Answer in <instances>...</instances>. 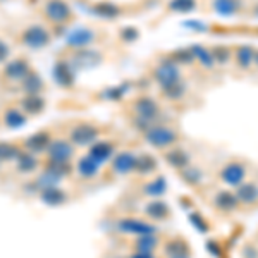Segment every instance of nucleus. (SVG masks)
Returning <instances> with one entry per match:
<instances>
[{"label": "nucleus", "mask_w": 258, "mask_h": 258, "mask_svg": "<svg viewBox=\"0 0 258 258\" xmlns=\"http://www.w3.org/2000/svg\"><path fill=\"white\" fill-rule=\"evenodd\" d=\"M100 135H102V131H100V127L97 124L78 122L69 129L66 138H68L76 148H83V147L88 148L90 145H93L95 141L100 140Z\"/></svg>", "instance_id": "nucleus-3"}, {"label": "nucleus", "mask_w": 258, "mask_h": 258, "mask_svg": "<svg viewBox=\"0 0 258 258\" xmlns=\"http://www.w3.org/2000/svg\"><path fill=\"white\" fill-rule=\"evenodd\" d=\"M255 53H256V50L253 45H246V43L236 45V47L232 48V60H234L236 68L248 71L253 66V62H255Z\"/></svg>", "instance_id": "nucleus-23"}, {"label": "nucleus", "mask_w": 258, "mask_h": 258, "mask_svg": "<svg viewBox=\"0 0 258 258\" xmlns=\"http://www.w3.org/2000/svg\"><path fill=\"white\" fill-rule=\"evenodd\" d=\"M120 40L126 41V43H133V41H136L140 38V30L135 26H124L122 30H120Z\"/></svg>", "instance_id": "nucleus-42"}, {"label": "nucleus", "mask_w": 258, "mask_h": 258, "mask_svg": "<svg viewBox=\"0 0 258 258\" xmlns=\"http://www.w3.org/2000/svg\"><path fill=\"white\" fill-rule=\"evenodd\" d=\"M93 12L102 19H117L122 14V9L114 2H98L93 6Z\"/></svg>", "instance_id": "nucleus-35"}, {"label": "nucleus", "mask_w": 258, "mask_h": 258, "mask_svg": "<svg viewBox=\"0 0 258 258\" xmlns=\"http://www.w3.org/2000/svg\"><path fill=\"white\" fill-rule=\"evenodd\" d=\"M169 57L176 62L177 66H186V64H193V62H195L193 55H191L189 47L188 48H181V50H174Z\"/></svg>", "instance_id": "nucleus-40"}, {"label": "nucleus", "mask_w": 258, "mask_h": 258, "mask_svg": "<svg viewBox=\"0 0 258 258\" xmlns=\"http://www.w3.org/2000/svg\"><path fill=\"white\" fill-rule=\"evenodd\" d=\"M136 165V153L131 150H124L117 152L114 159L109 162V172L114 177H126L129 174H135Z\"/></svg>", "instance_id": "nucleus-10"}, {"label": "nucleus", "mask_w": 258, "mask_h": 258, "mask_svg": "<svg viewBox=\"0 0 258 258\" xmlns=\"http://www.w3.org/2000/svg\"><path fill=\"white\" fill-rule=\"evenodd\" d=\"M145 217H147L150 222H165L172 217V212H170V207L164 200L160 198H153L145 205Z\"/></svg>", "instance_id": "nucleus-16"}, {"label": "nucleus", "mask_w": 258, "mask_h": 258, "mask_svg": "<svg viewBox=\"0 0 258 258\" xmlns=\"http://www.w3.org/2000/svg\"><path fill=\"white\" fill-rule=\"evenodd\" d=\"M197 0H169L167 12L170 14H189V12L197 11Z\"/></svg>", "instance_id": "nucleus-36"}, {"label": "nucleus", "mask_w": 258, "mask_h": 258, "mask_svg": "<svg viewBox=\"0 0 258 258\" xmlns=\"http://www.w3.org/2000/svg\"><path fill=\"white\" fill-rule=\"evenodd\" d=\"M43 14L50 23L57 24V26H66L74 18L73 9L66 0H45Z\"/></svg>", "instance_id": "nucleus-8"}, {"label": "nucleus", "mask_w": 258, "mask_h": 258, "mask_svg": "<svg viewBox=\"0 0 258 258\" xmlns=\"http://www.w3.org/2000/svg\"><path fill=\"white\" fill-rule=\"evenodd\" d=\"M11 55H12L11 45L7 43L6 40L0 38V64H6V62H9L11 60Z\"/></svg>", "instance_id": "nucleus-43"}, {"label": "nucleus", "mask_w": 258, "mask_h": 258, "mask_svg": "<svg viewBox=\"0 0 258 258\" xmlns=\"http://www.w3.org/2000/svg\"><path fill=\"white\" fill-rule=\"evenodd\" d=\"M31 71V64L24 57H16L4 64L2 78L9 83H21Z\"/></svg>", "instance_id": "nucleus-12"}, {"label": "nucleus", "mask_w": 258, "mask_h": 258, "mask_svg": "<svg viewBox=\"0 0 258 258\" xmlns=\"http://www.w3.org/2000/svg\"><path fill=\"white\" fill-rule=\"evenodd\" d=\"M253 64H255L256 68H258V50H256V53H255V62H253Z\"/></svg>", "instance_id": "nucleus-47"}, {"label": "nucleus", "mask_w": 258, "mask_h": 258, "mask_svg": "<svg viewBox=\"0 0 258 258\" xmlns=\"http://www.w3.org/2000/svg\"><path fill=\"white\" fill-rule=\"evenodd\" d=\"M0 169H2V162H0Z\"/></svg>", "instance_id": "nucleus-49"}, {"label": "nucleus", "mask_w": 258, "mask_h": 258, "mask_svg": "<svg viewBox=\"0 0 258 258\" xmlns=\"http://www.w3.org/2000/svg\"><path fill=\"white\" fill-rule=\"evenodd\" d=\"M131 110H133V122H135L136 127H140L141 133L145 129H148L150 126L164 122L159 102L155 98L148 97V95H141V97L133 100Z\"/></svg>", "instance_id": "nucleus-1"}, {"label": "nucleus", "mask_w": 258, "mask_h": 258, "mask_svg": "<svg viewBox=\"0 0 258 258\" xmlns=\"http://www.w3.org/2000/svg\"><path fill=\"white\" fill-rule=\"evenodd\" d=\"M14 165H16V172L21 174V176H31V174H36V170H40L41 160L35 153H30V152H26V150H23L21 155L16 159Z\"/></svg>", "instance_id": "nucleus-21"}, {"label": "nucleus", "mask_w": 258, "mask_h": 258, "mask_svg": "<svg viewBox=\"0 0 258 258\" xmlns=\"http://www.w3.org/2000/svg\"><path fill=\"white\" fill-rule=\"evenodd\" d=\"M164 159L170 165V167L176 169L177 172H179V170H182V169H186L188 165H191L189 153L186 152V150L179 148L177 145H176V147H172V148H169V150H165Z\"/></svg>", "instance_id": "nucleus-25"}, {"label": "nucleus", "mask_w": 258, "mask_h": 258, "mask_svg": "<svg viewBox=\"0 0 258 258\" xmlns=\"http://www.w3.org/2000/svg\"><path fill=\"white\" fill-rule=\"evenodd\" d=\"M21 43L30 50H43L52 43V33L43 24H30L21 31Z\"/></svg>", "instance_id": "nucleus-5"}, {"label": "nucleus", "mask_w": 258, "mask_h": 258, "mask_svg": "<svg viewBox=\"0 0 258 258\" xmlns=\"http://www.w3.org/2000/svg\"><path fill=\"white\" fill-rule=\"evenodd\" d=\"M189 220H191V224H193V226L197 227L200 232H203V234L210 231V222L205 217H203L200 212H197V210L189 212Z\"/></svg>", "instance_id": "nucleus-41"}, {"label": "nucleus", "mask_w": 258, "mask_h": 258, "mask_svg": "<svg viewBox=\"0 0 258 258\" xmlns=\"http://www.w3.org/2000/svg\"><path fill=\"white\" fill-rule=\"evenodd\" d=\"M21 152H23V147L14 141H0V162L2 164H9V162L14 164Z\"/></svg>", "instance_id": "nucleus-34"}, {"label": "nucleus", "mask_w": 258, "mask_h": 258, "mask_svg": "<svg viewBox=\"0 0 258 258\" xmlns=\"http://www.w3.org/2000/svg\"><path fill=\"white\" fill-rule=\"evenodd\" d=\"M207 248H209L210 251H212V255H215V256H219V255H220V249H219L217 246H215V244L212 243V241H209V243H207Z\"/></svg>", "instance_id": "nucleus-45"}, {"label": "nucleus", "mask_w": 258, "mask_h": 258, "mask_svg": "<svg viewBox=\"0 0 258 258\" xmlns=\"http://www.w3.org/2000/svg\"><path fill=\"white\" fill-rule=\"evenodd\" d=\"M248 169L244 165V162L241 160H229L220 167L219 170V179L229 188H238L241 182L246 179Z\"/></svg>", "instance_id": "nucleus-9"}, {"label": "nucleus", "mask_w": 258, "mask_h": 258, "mask_svg": "<svg viewBox=\"0 0 258 258\" xmlns=\"http://www.w3.org/2000/svg\"><path fill=\"white\" fill-rule=\"evenodd\" d=\"M102 60V55L100 52L93 48H81V50H74V55L73 59H69V62L73 64L74 69H90V68H95L97 64H100Z\"/></svg>", "instance_id": "nucleus-19"}, {"label": "nucleus", "mask_w": 258, "mask_h": 258, "mask_svg": "<svg viewBox=\"0 0 258 258\" xmlns=\"http://www.w3.org/2000/svg\"><path fill=\"white\" fill-rule=\"evenodd\" d=\"M212 205L217 212H222V214H232L239 209V200L236 197V193L229 189H220L214 195L212 198Z\"/></svg>", "instance_id": "nucleus-17"}, {"label": "nucleus", "mask_w": 258, "mask_h": 258, "mask_svg": "<svg viewBox=\"0 0 258 258\" xmlns=\"http://www.w3.org/2000/svg\"><path fill=\"white\" fill-rule=\"evenodd\" d=\"M19 109L28 115V117H36L47 109V100L41 95H24L19 102Z\"/></svg>", "instance_id": "nucleus-24"}, {"label": "nucleus", "mask_w": 258, "mask_h": 258, "mask_svg": "<svg viewBox=\"0 0 258 258\" xmlns=\"http://www.w3.org/2000/svg\"><path fill=\"white\" fill-rule=\"evenodd\" d=\"M26 122H28V115L24 114L19 107H9V109L4 110L2 124L7 129H19V127L26 126Z\"/></svg>", "instance_id": "nucleus-26"}, {"label": "nucleus", "mask_w": 258, "mask_h": 258, "mask_svg": "<svg viewBox=\"0 0 258 258\" xmlns=\"http://www.w3.org/2000/svg\"><path fill=\"white\" fill-rule=\"evenodd\" d=\"M164 255L167 258L174 256H191V248L188 241L182 238H172L164 244Z\"/></svg>", "instance_id": "nucleus-29"}, {"label": "nucleus", "mask_w": 258, "mask_h": 258, "mask_svg": "<svg viewBox=\"0 0 258 258\" xmlns=\"http://www.w3.org/2000/svg\"><path fill=\"white\" fill-rule=\"evenodd\" d=\"M251 12H253V16H255V18L258 19V4H255V6H253Z\"/></svg>", "instance_id": "nucleus-46"}, {"label": "nucleus", "mask_w": 258, "mask_h": 258, "mask_svg": "<svg viewBox=\"0 0 258 258\" xmlns=\"http://www.w3.org/2000/svg\"><path fill=\"white\" fill-rule=\"evenodd\" d=\"M159 169V164H157V159L150 153H140L136 155V165H135V174H138L141 177H148L152 174L157 172Z\"/></svg>", "instance_id": "nucleus-28"}, {"label": "nucleus", "mask_w": 258, "mask_h": 258, "mask_svg": "<svg viewBox=\"0 0 258 258\" xmlns=\"http://www.w3.org/2000/svg\"><path fill=\"white\" fill-rule=\"evenodd\" d=\"M152 76L160 88H167L170 85H176V83L182 81L181 68L169 55L165 59L159 60V64L152 71Z\"/></svg>", "instance_id": "nucleus-4"}, {"label": "nucleus", "mask_w": 258, "mask_h": 258, "mask_svg": "<svg viewBox=\"0 0 258 258\" xmlns=\"http://www.w3.org/2000/svg\"><path fill=\"white\" fill-rule=\"evenodd\" d=\"M236 197L239 200V205L243 207H256L258 205V182L243 181L238 188H234Z\"/></svg>", "instance_id": "nucleus-22"}, {"label": "nucleus", "mask_w": 258, "mask_h": 258, "mask_svg": "<svg viewBox=\"0 0 258 258\" xmlns=\"http://www.w3.org/2000/svg\"><path fill=\"white\" fill-rule=\"evenodd\" d=\"M129 258H155V253H147V251H133Z\"/></svg>", "instance_id": "nucleus-44"}, {"label": "nucleus", "mask_w": 258, "mask_h": 258, "mask_svg": "<svg viewBox=\"0 0 258 258\" xmlns=\"http://www.w3.org/2000/svg\"><path fill=\"white\" fill-rule=\"evenodd\" d=\"M143 138L152 148L157 150H169L172 147H176L181 140V133L177 131L174 126L170 124H155V126H150L148 129L143 131Z\"/></svg>", "instance_id": "nucleus-2"}, {"label": "nucleus", "mask_w": 258, "mask_h": 258, "mask_svg": "<svg viewBox=\"0 0 258 258\" xmlns=\"http://www.w3.org/2000/svg\"><path fill=\"white\" fill-rule=\"evenodd\" d=\"M98 33L93 28L88 26H80L74 30L68 31L66 35V43L71 50H81V48H90L91 45L97 41Z\"/></svg>", "instance_id": "nucleus-11"}, {"label": "nucleus", "mask_w": 258, "mask_h": 258, "mask_svg": "<svg viewBox=\"0 0 258 258\" xmlns=\"http://www.w3.org/2000/svg\"><path fill=\"white\" fill-rule=\"evenodd\" d=\"M243 2L241 0H214L212 2V9L215 14L224 16V18H231V16H238L243 11Z\"/></svg>", "instance_id": "nucleus-27"}, {"label": "nucleus", "mask_w": 258, "mask_h": 258, "mask_svg": "<svg viewBox=\"0 0 258 258\" xmlns=\"http://www.w3.org/2000/svg\"><path fill=\"white\" fill-rule=\"evenodd\" d=\"M179 176H181L182 181H184L188 186H191V188H198V186L203 182V172H202V169L193 167V165H188L186 169L179 170Z\"/></svg>", "instance_id": "nucleus-37"}, {"label": "nucleus", "mask_w": 258, "mask_h": 258, "mask_svg": "<svg viewBox=\"0 0 258 258\" xmlns=\"http://www.w3.org/2000/svg\"><path fill=\"white\" fill-rule=\"evenodd\" d=\"M38 198L41 203H45L47 207H64L66 203H69V193L66 191L64 188L60 186H52V188H47V189H41L38 193Z\"/></svg>", "instance_id": "nucleus-20"}, {"label": "nucleus", "mask_w": 258, "mask_h": 258, "mask_svg": "<svg viewBox=\"0 0 258 258\" xmlns=\"http://www.w3.org/2000/svg\"><path fill=\"white\" fill-rule=\"evenodd\" d=\"M143 193L147 195L148 198H162L165 193H167V179L164 176H155L150 181H147L143 184Z\"/></svg>", "instance_id": "nucleus-31"}, {"label": "nucleus", "mask_w": 258, "mask_h": 258, "mask_svg": "<svg viewBox=\"0 0 258 258\" xmlns=\"http://www.w3.org/2000/svg\"><path fill=\"white\" fill-rule=\"evenodd\" d=\"M76 157V147L68 138H53L45 152V160L71 164Z\"/></svg>", "instance_id": "nucleus-7"}, {"label": "nucleus", "mask_w": 258, "mask_h": 258, "mask_svg": "<svg viewBox=\"0 0 258 258\" xmlns=\"http://www.w3.org/2000/svg\"><path fill=\"white\" fill-rule=\"evenodd\" d=\"M114 229L120 234L135 236V238L143 234H157L155 224L138 217H120L114 222Z\"/></svg>", "instance_id": "nucleus-6"}, {"label": "nucleus", "mask_w": 258, "mask_h": 258, "mask_svg": "<svg viewBox=\"0 0 258 258\" xmlns=\"http://www.w3.org/2000/svg\"><path fill=\"white\" fill-rule=\"evenodd\" d=\"M160 91L165 98L170 100V102H179V100H182L186 97V93H188V86H186L182 81H179V83H176V85L167 86V88H160Z\"/></svg>", "instance_id": "nucleus-39"}, {"label": "nucleus", "mask_w": 258, "mask_h": 258, "mask_svg": "<svg viewBox=\"0 0 258 258\" xmlns=\"http://www.w3.org/2000/svg\"><path fill=\"white\" fill-rule=\"evenodd\" d=\"M189 50H191V55H193L195 62H198L202 68H205V69H214L215 68V62H214V59H212L210 48L195 43V45H191Z\"/></svg>", "instance_id": "nucleus-33"}, {"label": "nucleus", "mask_w": 258, "mask_h": 258, "mask_svg": "<svg viewBox=\"0 0 258 258\" xmlns=\"http://www.w3.org/2000/svg\"><path fill=\"white\" fill-rule=\"evenodd\" d=\"M210 53L215 66H222L224 68L232 60V48L227 47V45H214V47H210Z\"/></svg>", "instance_id": "nucleus-38"}, {"label": "nucleus", "mask_w": 258, "mask_h": 258, "mask_svg": "<svg viewBox=\"0 0 258 258\" xmlns=\"http://www.w3.org/2000/svg\"><path fill=\"white\" fill-rule=\"evenodd\" d=\"M19 85H21V90H23L24 95H41L45 90V81L41 80V76L36 73V71H31Z\"/></svg>", "instance_id": "nucleus-30"}, {"label": "nucleus", "mask_w": 258, "mask_h": 258, "mask_svg": "<svg viewBox=\"0 0 258 258\" xmlns=\"http://www.w3.org/2000/svg\"><path fill=\"white\" fill-rule=\"evenodd\" d=\"M88 155L97 162L98 165H105L114 159V155L117 153V145L115 141L110 140H97L93 145L88 147Z\"/></svg>", "instance_id": "nucleus-13"}, {"label": "nucleus", "mask_w": 258, "mask_h": 258, "mask_svg": "<svg viewBox=\"0 0 258 258\" xmlns=\"http://www.w3.org/2000/svg\"><path fill=\"white\" fill-rule=\"evenodd\" d=\"M174 258H191V256H174Z\"/></svg>", "instance_id": "nucleus-48"}, {"label": "nucleus", "mask_w": 258, "mask_h": 258, "mask_svg": "<svg viewBox=\"0 0 258 258\" xmlns=\"http://www.w3.org/2000/svg\"><path fill=\"white\" fill-rule=\"evenodd\" d=\"M52 135H50L48 131H38V133H33V135H30L28 138H24L23 141V150H26V152L30 153H35V155H41L45 152H47L48 145L52 143Z\"/></svg>", "instance_id": "nucleus-15"}, {"label": "nucleus", "mask_w": 258, "mask_h": 258, "mask_svg": "<svg viewBox=\"0 0 258 258\" xmlns=\"http://www.w3.org/2000/svg\"><path fill=\"white\" fill-rule=\"evenodd\" d=\"M100 170H102V165H98L88 153L80 157L74 164V172L83 181H93L95 177L100 176Z\"/></svg>", "instance_id": "nucleus-18"}, {"label": "nucleus", "mask_w": 258, "mask_h": 258, "mask_svg": "<svg viewBox=\"0 0 258 258\" xmlns=\"http://www.w3.org/2000/svg\"><path fill=\"white\" fill-rule=\"evenodd\" d=\"M159 246H160V238L157 234L136 236L135 243H133V248L136 251H147V253H155Z\"/></svg>", "instance_id": "nucleus-32"}, {"label": "nucleus", "mask_w": 258, "mask_h": 258, "mask_svg": "<svg viewBox=\"0 0 258 258\" xmlns=\"http://www.w3.org/2000/svg\"><path fill=\"white\" fill-rule=\"evenodd\" d=\"M52 76L60 88H71L76 80V69L73 68L69 59H59L52 68Z\"/></svg>", "instance_id": "nucleus-14"}]
</instances>
